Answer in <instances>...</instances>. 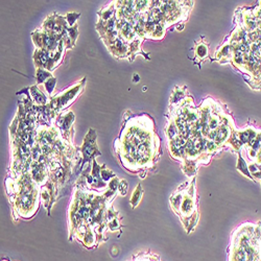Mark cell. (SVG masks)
<instances>
[{
	"instance_id": "1",
	"label": "cell",
	"mask_w": 261,
	"mask_h": 261,
	"mask_svg": "<svg viewBox=\"0 0 261 261\" xmlns=\"http://www.w3.org/2000/svg\"><path fill=\"white\" fill-rule=\"evenodd\" d=\"M228 261H261V223H246L231 237Z\"/></svg>"
},
{
	"instance_id": "2",
	"label": "cell",
	"mask_w": 261,
	"mask_h": 261,
	"mask_svg": "<svg viewBox=\"0 0 261 261\" xmlns=\"http://www.w3.org/2000/svg\"><path fill=\"white\" fill-rule=\"evenodd\" d=\"M195 187L193 188V184H190L189 193L185 194V192L177 191L172 195L170 199V204L172 209L180 216L182 222L187 220L185 229H193L198 222V216H195L197 213V204H195Z\"/></svg>"
},
{
	"instance_id": "3",
	"label": "cell",
	"mask_w": 261,
	"mask_h": 261,
	"mask_svg": "<svg viewBox=\"0 0 261 261\" xmlns=\"http://www.w3.org/2000/svg\"><path fill=\"white\" fill-rule=\"evenodd\" d=\"M231 133H230V128L229 126L223 124V125H220L219 128L216 129L215 132V139H214V142L217 146L220 145H223L224 143H226L228 141V139L231 137L230 136Z\"/></svg>"
},
{
	"instance_id": "4",
	"label": "cell",
	"mask_w": 261,
	"mask_h": 261,
	"mask_svg": "<svg viewBox=\"0 0 261 261\" xmlns=\"http://www.w3.org/2000/svg\"><path fill=\"white\" fill-rule=\"evenodd\" d=\"M84 148H83V154L85 156V160L87 159H90L94 156V150H95V143L93 144V138L88 139V140H85L84 143Z\"/></svg>"
},
{
	"instance_id": "5",
	"label": "cell",
	"mask_w": 261,
	"mask_h": 261,
	"mask_svg": "<svg viewBox=\"0 0 261 261\" xmlns=\"http://www.w3.org/2000/svg\"><path fill=\"white\" fill-rule=\"evenodd\" d=\"M32 95L34 97V101L38 105H45L47 102L46 96L43 94L42 92H40L37 88H32Z\"/></svg>"
},
{
	"instance_id": "6",
	"label": "cell",
	"mask_w": 261,
	"mask_h": 261,
	"mask_svg": "<svg viewBox=\"0 0 261 261\" xmlns=\"http://www.w3.org/2000/svg\"><path fill=\"white\" fill-rule=\"evenodd\" d=\"M47 77H53L51 76V74L49 73V72H47L45 69H41V68H39L38 70H37V79H38V84H41V83H43L44 82Z\"/></svg>"
},
{
	"instance_id": "7",
	"label": "cell",
	"mask_w": 261,
	"mask_h": 261,
	"mask_svg": "<svg viewBox=\"0 0 261 261\" xmlns=\"http://www.w3.org/2000/svg\"><path fill=\"white\" fill-rule=\"evenodd\" d=\"M141 190H142V189H141V187H140V185H139L138 188H137V189L134 191V193H133L132 200H130V203H132L133 207H135V206L138 205V202L140 201V199H141V197H142L143 191H141Z\"/></svg>"
},
{
	"instance_id": "8",
	"label": "cell",
	"mask_w": 261,
	"mask_h": 261,
	"mask_svg": "<svg viewBox=\"0 0 261 261\" xmlns=\"http://www.w3.org/2000/svg\"><path fill=\"white\" fill-rule=\"evenodd\" d=\"M208 55V48L205 44H200L197 47V56L201 59H204Z\"/></svg>"
},
{
	"instance_id": "9",
	"label": "cell",
	"mask_w": 261,
	"mask_h": 261,
	"mask_svg": "<svg viewBox=\"0 0 261 261\" xmlns=\"http://www.w3.org/2000/svg\"><path fill=\"white\" fill-rule=\"evenodd\" d=\"M55 85H56V79L55 77H50V79H48V81L45 82V89L47 90V92L49 94L53 93V91L55 89Z\"/></svg>"
},
{
	"instance_id": "10",
	"label": "cell",
	"mask_w": 261,
	"mask_h": 261,
	"mask_svg": "<svg viewBox=\"0 0 261 261\" xmlns=\"http://www.w3.org/2000/svg\"><path fill=\"white\" fill-rule=\"evenodd\" d=\"M136 261V260H135ZM139 261H161L159 259L158 256L156 255H151V254H146V255H143V258L139 259Z\"/></svg>"
},
{
	"instance_id": "11",
	"label": "cell",
	"mask_w": 261,
	"mask_h": 261,
	"mask_svg": "<svg viewBox=\"0 0 261 261\" xmlns=\"http://www.w3.org/2000/svg\"><path fill=\"white\" fill-rule=\"evenodd\" d=\"M79 16H80V14H76V13H70V14H67L66 18H67V21H68L69 25H73V24H74L75 20L79 18Z\"/></svg>"
},
{
	"instance_id": "12",
	"label": "cell",
	"mask_w": 261,
	"mask_h": 261,
	"mask_svg": "<svg viewBox=\"0 0 261 261\" xmlns=\"http://www.w3.org/2000/svg\"><path fill=\"white\" fill-rule=\"evenodd\" d=\"M118 190H119V192L121 193V195H124L125 194V192H126V190H127V184H126V182L125 181H120L119 182V184H118Z\"/></svg>"
},
{
	"instance_id": "13",
	"label": "cell",
	"mask_w": 261,
	"mask_h": 261,
	"mask_svg": "<svg viewBox=\"0 0 261 261\" xmlns=\"http://www.w3.org/2000/svg\"><path fill=\"white\" fill-rule=\"evenodd\" d=\"M133 82H136V83H138L139 82V75L137 74V73H134V75H133Z\"/></svg>"
},
{
	"instance_id": "14",
	"label": "cell",
	"mask_w": 261,
	"mask_h": 261,
	"mask_svg": "<svg viewBox=\"0 0 261 261\" xmlns=\"http://www.w3.org/2000/svg\"><path fill=\"white\" fill-rule=\"evenodd\" d=\"M115 46H116V47H117V48L119 49V45H118V43H117V42H116V44H115ZM120 50H124V46H123L122 44L120 45Z\"/></svg>"
},
{
	"instance_id": "15",
	"label": "cell",
	"mask_w": 261,
	"mask_h": 261,
	"mask_svg": "<svg viewBox=\"0 0 261 261\" xmlns=\"http://www.w3.org/2000/svg\"><path fill=\"white\" fill-rule=\"evenodd\" d=\"M5 261H6V260H5Z\"/></svg>"
}]
</instances>
